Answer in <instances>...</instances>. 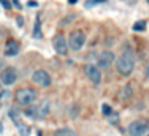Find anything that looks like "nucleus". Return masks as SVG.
<instances>
[{
	"mask_svg": "<svg viewBox=\"0 0 149 136\" xmlns=\"http://www.w3.org/2000/svg\"><path fill=\"white\" fill-rule=\"evenodd\" d=\"M95 3H103V2H106V0H94Z\"/></svg>",
	"mask_w": 149,
	"mask_h": 136,
	"instance_id": "24",
	"label": "nucleus"
},
{
	"mask_svg": "<svg viewBox=\"0 0 149 136\" xmlns=\"http://www.w3.org/2000/svg\"><path fill=\"white\" fill-rule=\"evenodd\" d=\"M148 136H149V135H148Z\"/></svg>",
	"mask_w": 149,
	"mask_h": 136,
	"instance_id": "27",
	"label": "nucleus"
},
{
	"mask_svg": "<svg viewBox=\"0 0 149 136\" xmlns=\"http://www.w3.org/2000/svg\"><path fill=\"white\" fill-rule=\"evenodd\" d=\"M13 3H15V6H16V8H21V3L17 2V0H13Z\"/></svg>",
	"mask_w": 149,
	"mask_h": 136,
	"instance_id": "21",
	"label": "nucleus"
},
{
	"mask_svg": "<svg viewBox=\"0 0 149 136\" xmlns=\"http://www.w3.org/2000/svg\"><path fill=\"white\" fill-rule=\"evenodd\" d=\"M78 2V0H68V3H70V5H73V3H76Z\"/></svg>",
	"mask_w": 149,
	"mask_h": 136,
	"instance_id": "25",
	"label": "nucleus"
},
{
	"mask_svg": "<svg viewBox=\"0 0 149 136\" xmlns=\"http://www.w3.org/2000/svg\"><path fill=\"white\" fill-rule=\"evenodd\" d=\"M3 94V84H2V81H0V95ZM0 98H2V96H0Z\"/></svg>",
	"mask_w": 149,
	"mask_h": 136,
	"instance_id": "23",
	"label": "nucleus"
},
{
	"mask_svg": "<svg viewBox=\"0 0 149 136\" xmlns=\"http://www.w3.org/2000/svg\"><path fill=\"white\" fill-rule=\"evenodd\" d=\"M116 60L114 54L111 51H103L100 56H98V68H108L111 67V63Z\"/></svg>",
	"mask_w": 149,
	"mask_h": 136,
	"instance_id": "10",
	"label": "nucleus"
},
{
	"mask_svg": "<svg viewBox=\"0 0 149 136\" xmlns=\"http://www.w3.org/2000/svg\"><path fill=\"white\" fill-rule=\"evenodd\" d=\"M54 136H76V133L68 127H63V128H57L54 131Z\"/></svg>",
	"mask_w": 149,
	"mask_h": 136,
	"instance_id": "13",
	"label": "nucleus"
},
{
	"mask_svg": "<svg viewBox=\"0 0 149 136\" xmlns=\"http://www.w3.org/2000/svg\"><path fill=\"white\" fill-rule=\"evenodd\" d=\"M84 73H86V76L91 79L92 84L98 85L102 82V71H100V68L97 65H94V63H87L86 68H84Z\"/></svg>",
	"mask_w": 149,
	"mask_h": 136,
	"instance_id": "6",
	"label": "nucleus"
},
{
	"mask_svg": "<svg viewBox=\"0 0 149 136\" xmlns=\"http://www.w3.org/2000/svg\"><path fill=\"white\" fill-rule=\"evenodd\" d=\"M133 30H135V32H143V30H146V22H144V21H138V22H135Z\"/></svg>",
	"mask_w": 149,
	"mask_h": 136,
	"instance_id": "15",
	"label": "nucleus"
},
{
	"mask_svg": "<svg viewBox=\"0 0 149 136\" xmlns=\"http://www.w3.org/2000/svg\"><path fill=\"white\" fill-rule=\"evenodd\" d=\"M119 96H120V100L122 101H129L130 98L133 96V87H132V84H125L122 89H120V92H119Z\"/></svg>",
	"mask_w": 149,
	"mask_h": 136,
	"instance_id": "12",
	"label": "nucleus"
},
{
	"mask_svg": "<svg viewBox=\"0 0 149 136\" xmlns=\"http://www.w3.org/2000/svg\"><path fill=\"white\" fill-rule=\"evenodd\" d=\"M144 76H146L148 79H149V63L146 65V68H144Z\"/></svg>",
	"mask_w": 149,
	"mask_h": 136,
	"instance_id": "19",
	"label": "nucleus"
},
{
	"mask_svg": "<svg viewBox=\"0 0 149 136\" xmlns=\"http://www.w3.org/2000/svg\"><path fill=\"white\" fill-rule=\"evenodd\" d=\"M52 46H54V51L57 52V54H67V51H68V41L65 40V37H63L62 33H57L54 37V40H52Z\"/></svg>",
	"mask_w": 149,
	"mask_h": 136,
	"instance_id": "9",
	"label": "nucleus"
},
{
	"mask_svg": "<svg viewBox=\"0 0 149 136\" xmlns=\"http://www.w3.org/2000/svg\"><path fill=\"white\" fill-rule=\"evenodd\" d=\"M102 112H103L105 116H113V109H111V106L105 103V105L102 106Z\"/></svg>",
	"mask_w": 149,
	"mask_h": 136,
	"instance_id": "17",
	"label": "nucleus"
},
{
	"mask_svg": "<svg viewBox=\"0 0 149 136\" xmlns=\"http://www.w3.org/2000/svg\"><path fill=\"white\" fill-rule=\"evenodd\" d=\"M0 2L3 3V6H5V8H10V6H11V5H10V2H8V0H0Z\"/></svg>",
	"mask_w": 149,
	"mask_h": 136,
	"instance_id": "18",
	"label": "nucleus"
},
{
	"mask_svg": "<svg viewBox=\"0 0 149 136\" xmlns=\"http://www.w3.org/2000/svg\"><path fill=\"white\" fill-rule=\"evenodd\" d=\"M16 79H17V73H16L15 68H11V67L3 68V71L0 73V81H2L3 85H11V84H15Z\"/></svg>",
	"mask_w": 149,
	"mask_h": 136,
	"instance_id": "7",
	"label": "nucleus"
},
{
	"mask_svg": "<svg viewBox=\"0 0 149 136\" xmlns=\"http://www.w3.org/2000/svg\"><path fill=\"white\" fill-rule=\"evenodd\" d=\"M84 43H86V35H84V32L73 30L72 33H70L68 48L72 49V51H79V49L84 46Z\"/></svg>",
	"mask_w": 149,
	"mask_h": 136,
	"instance_id": "5",
	"label": "nucleus"
},
{
	"mask_svg": "<svg viewBox=\"0 0 149 136\" xmlns=\"http://www.w3.org/2000/svg\"><path fill=\"white\" fill-rule=\"evenodd\" d=\"M38 3L37 2H33V0H32V2H29V6H37Z\"/></svg>",
	"mask_w": 149,
	"mask_h": 136,
	"instance_id": "22",
	"label": "nucleus"
},
{
	"mask_svg": "<svg viewBox=\"0 0 149 136\" xmlns=\"http://www.w3.org/2000/svg\"><path fill=\"white\" fill-rule=\"evenodd\" d=\"M149 130V120L148 119H136L129 124L127 127V133L129 136H143Z\"/></svg>",
	"mask_w": 149,
	"mask_h": 136,
	"instance_id": "3",
	"label": "nucleus"
},
{
	"mask_svg": "<svg viewBox=\"0 0 149 136\" xmlns=\"http://www.w3.org/2000/svg\"><path fill=\"white\" fill-rule=\"evenodd\" d=\"M133 68H135V57L130 51H124L119 56V59H116V70L120 76L132 74Z\"/></svg>",
	"mask_w": 149,
	"mask_h": 136,
	"instance_id": "1",
	"label": "nucleus"
},
{
	"mask_svg": "<svg viewBox=\"0 0 149 136\" xmlns=\"http://www.w3.org/2000/svg\"><path fill=\"white\" fill-rule=\"evenodd\" d=\"M26 114L30 117H33V119H45L49 114V101L48 100H43L40 105L30 106V108L26 109Z\"/></svg>",
	"mask_w": 149,
	"mask_h": 136,
	"instance_id": "4",
	"label": "nucleus"
},
{
	"mask_svg": "<svg viewBox=\"0 0 149 136\" xmlns=\"http://www.w3.org/2000/svg\"><path fill=\"white\" fill-rule=\"evenodd\" d=\"M37 90L35 89H32V87H21V89H17L16 90V94H15V100H16V103L17 105H21V106H29L32 105V103L37 100Z\"/></svg>",
	"mask_w": 149,
	"mask_h": 136,
	"instance_id": "2",
	"label": "nucleus"
},
{
	"mask_svg": "<svg viewBox=\"0 0 149 136\" xmlns=\"http://www.w3.org/2000/svg\"><path fill=\"white\" fill-rule=\"evenodd\" d=\"M0 131H2V124H0Z\"/></svg>",
	"mask_w": 149,
	"mask_h": 136,
	"instance_id": "26",
	"label": "nucleus"
},
{
	"mask_svg": "<svg viewBox=\"0 0 149 136\" xmlns=\"http://www.w3.org/2000/svg\"><path fill=\"white\" fill-rule=\"evenodd\" d=\"M32 81H33L35 84L41 85V87H48V85L51 84V76H49V73L45 70H37L32 74Z\"/></svg>",
	"mask_w": 149,
	"mask_h": 136,
	"instance_id": "8",
	"label": "nucleus"
},
{
	"mask_svg": "<svg viewBox=\"0 0 149 136\" xmlns=\"http://www.w3.org/2000/svg\"><path fill=\"white\" fill-rule=\"evenodd\" d=\"M43 33H41V28H40V21L35 22V27H33V38H41Z\"/></svg>",
	"mask_w": 149,
	"mask_h": 136,
	"instance_id": "16",
	"label": "nucleus"
},
{
	"mask_svg": "<svg viewBox=\"0 0 149 136\" xmlns=\"http://www.w3.org/2000/svg\"><path fill=\"white\" fill-rule=\"evenodd\" d=\"M17 128H19V131H21V136H29V133H30V128L27 127V125H22V124H17L16 125Z\"/></svg>",
	"mask_w": 149,
	"mask_h": 136,
	"instance_id": "14",
	"label": "nucleus"
},
{
	"mask_svg": "<svg viewBox=\"0 0 149 136\" xmlns=\"http://www.w3.org/2000/svg\"><path fill=\"white\" fill-rule=\"evenodd\" d=\"M17 26H19V27H22V17H21V16H17Z\"/></svg>",
	"mask_w": 149,
	"mask_h": 136,
	"instance_id": "20",
	"label": "nucleus"
},
{
	"mask_svg": "<svg viewBox=\"0 0 149 136\" xmlns=\"http://www.w3.org/2000/svg\"><path fill=\"white\" fill-rule=\"evenodd\" d=\"M19 51H21L19 43L15 41V40H8V43H6V46H5V56H8V57L17 56Z\"/></svg>",
	"mask_w": 149,
	"mask_h": 136,
	"instance_id": "11",
	"label": "nucleus"
}]
</instances>
